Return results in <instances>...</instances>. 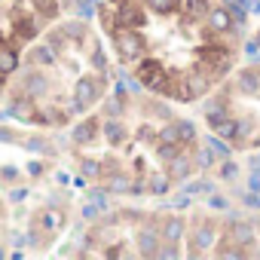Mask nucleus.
I'll use <instances>...</instances> for the list:
<instances>
[{
	"instance_id": "nucleus-23",
	"label": "nucleus",
	"mask_w": 260,
	"mask_h": 260,
	"mask_svg": "<svg viewBox=\"0 0 260 260\" xmlns=\"http://www.w3.org/2000/svg\"><path fill=\"white\" fill-rule=\"evenodd\" d=\"M98 172H101V166H98L95 159H86V162H83V175H86V178H95Z\"/></svg>"
},
{
	"instance_id": "nucleus-26",
	"label": "nucleus",
	"mask_w": 260,
	"mask_h": 260,
	"mask_svg": "<svg viewBox=\"0 0 260 260\" xmlns=\"http://www.w3.org/2000/svg\"><path fill=\"white\" fill-rule=\"evenodd\" d=\"M187 7L193 16H199V13H205V0H187Z\"/></svg>"
},
{
	"instance_id": "nucleus-18",
	"label": "nucleus",
	"mask_w": 260,
	"mask_h": 260,
	"mask_svg": "<svg viewBox=\"0 0 260 260\" xmlns=\"http://www.w3.org/2000/svg\"><path fill=\"white\" fill-rule=\"evenodd\" d=\"M214 156H217V153L205 144V147L196 150V166H199V169H211V166H214Z\"/></svg>"
},
{
	"instance_id": "nucleus-25",
	"label": "nucleus",
	"mask_w": 260,
	"mask_h": 260,
	"mask_svg": "<svg viewBox=\"0 0 260 260\" xmlns=\"http://www.w3.org/2000/svg\"><path fill=\"white\" fill-rule=\"evenodd\" d=\"M248 190H251V193H260V169L251 172V178H248Z\"/></svg>"
},
{
	"instance_id": "nucleus-30",
	"label": "nucleus",
	"mask_w": 260,
	"mask_h": 260,
	"mask_svg": "<svg viewBox=\"0 0 260 260\" xmlns=\"http://www.w3.org/2000/svg\"><path fill=\"white\" fill-rule=\"evenodd\" d=\"M83 214H86V217H98V208H95V205H86V211H83Z\"/></svg>"
},
{
	"instance_id": "nucleus-32",
	"label": "nucleus",
	"mask_w": 260,
	"mask_h": 260,
	"mask_svg": "<svg viewBox=\"0 0 260 260\" xmlns=\"http://www.w3.org/2000/svg\"><path fill=\"white\" fill-rule=\"evenodd\" d=\"M257 43H260V31H257Z\"/></svg>"
},
{
	"instance_id": "nucleus-6",
	"label": "nucleus",
	"mask_w": 260,
	"mask_h": 260,
	"mask_svg": "<svg viewBox=\"0 0 260 260\" xmlns=\"http://www.w3.org/2000/svg\"><path fill=\"white\" fill-rule=\"evenodd\" d=\"M184 86H187V95H190V101H193V98H199V95H205L211 83H208V77H205V74H199V71H193V74H187V77H184Z\"/></svg>"
},
{
	"instance_id": "nucleus-24",
	"label": "nucleus",
	"mask_w": 260,
	"mask_h": 260,
	"mask_svg": "<svg viewBox=\"0 0 260 260\" xmlns=\"http://www.w3.org/2000/svg\"><path fill=\"white\" fill-rule=\"evenodd\" d=\"M245 55H248V58H260V43H257V40H248V43H245Z\"/></svg>"
},
{
	"instance_id": "nucleus-3",
	"label": "nucleus",
	"mask_w": 260,
	"mask_h": 260,
	"mask_svg": "<svg viewBox=\"0 0 260 260\" xmlns=\"http://www.w3.org/2000/svg\"><path fill=\"white\" fill-rule=\"evenodd\" d=\"M190 242H193V245H196V248H193V251H190V254H193V257H196V254H202V251H205V248H211V245H214V242H217V230H214V226H211V223H199V226H196V230H193V236H190Z\"/></svg>"
},
{
	"instance_id": "nucleus-8",
	"label": "nucleus",
	"mask_w": 260,
	"mask_h": 260,
	"mask_svg": "<svg viewBox=\"0 0 260 260\" xmlns=\"http://www.w3.org/2000/svg\"><path fill=\"white\" fill-rule=\"evenodd\" d=\"M257 89H260V71H257V68H245V71L239 74V92L257 95Z\"/></svg>"
},
{
	"instance_id": "nucleus-7",
	"label": "nucleus",
	"mask_w": 260,
	"mask_h": 260,
	"mask_svg": "<svg viewBox=\"0 0 260 260\" xmlns=\"http://www.w3.org/2000/svg\"><path fill=\"white\" fill-rule=\"evenodd\" d=\"M208 28L211 31H230L233 28V13L217 7V10H208Z\"/></svg>"
},
{
	"instance_id": "nucleus-4",
	"label": "nucleus",
	"mask_w": 260,
	"mask_h": 260,
	"mask_svg": "<svg viewBox=\"0 0 260 260\" xmlns=\"http://www.w3.org/2000/svg\"><path fill=\"white\" fill-rule=\"evenodd\" d=\"M159 245H162V233H156V230H150V226H141V230H138V251H141L144 257H156Z\"/></svg>"
},
{
	"instance_id": "nucleus-20",
	"label": "nucleus",
	"mask_w": 260,
	"mask_h": 260,
	"mask_svg": "<svg viewBox=\"0 0 260 260\" xmlns=\"http://www.w3.org/2000/svg\"><path fill=\"white\" fill-rule=\"evenodd\" d=\"M205 144H208V147H211V150H214V153H217L220 159H226V156H230V147H226V138H223V141H220V138H208Z\"/></svg>"
},
{
	"instance_id": "nucleus-9",
	"label": "nucleus",
	"mask_w": 260,
	"mask_h": 260,
	"mask_svg": "<svg viewBox=\"0 0 260 260\" xmlns=\"http://www.w3.org/2000/svg\"><path fill=\"white\" fill-rule=\"evenodd\" d=\"M181 236H184V220H181V217H166V220H162V239H166L169 245H175Z\"/></svg>"
},
{
	"instance_id": "nucleus-28",
	"label": "nucleus",
	"mask_w": 260,
	"mask_h": 260,
	"mask_svg": "<svg viewBox=\"0 0 260 260\" xmlns=\"http://www.w3.org/2000/svg\"><path fill=\"white\" fill-rule=\"evenodd\" d=\"M156 257H166V260H172V257H178V248H159V251H156Z\"/></svg>"
},
{
	"instance_id": "nucleus-14",
	"label": "nucleus",
	"mask_w": 260,
	"mask_h": 260,
	"mask_svg": "<svg viewBox=\"0 0 260 260\" xmlns=\"http://www.w3.org/2000/svg\"><path fill=\"white\" fill-rule=\"evenodd\" d=\"M37 220L43 223V230H46V233H55V230L61 226V214H58L55 208H46V211H40V214H37Z\"/></svg>"
},
{
	"instance_id": "nucleus-21",
	"label": "nucleus",
	"mask_w": 260,
	"mask_h": 260,
	"mask_svg": "<svg viewBox=\"0 0 260 260\" xmlns=\"http://www.w3.org/2000/svg\"><path fill=\"white\" fill-rule=\"evenodd\" d=\"M236 175H239V166L230 162V159H223V162H220V178H223V181H233Z\"/></svg>"
},
{
	"instance_id": "nucleus-22",
	"label": "nucleus",
	"mask_w": 260,
	"mask_h": 260,
	"mask_svg": "<svg viewBox=\"0 0 260 260\" xmlns=\"http://www.w3.org/2000/svg\"><path fill=\"white\" fill-rule=\"evenodd\" d=\"M236 4H239V0H226V10L233 13L236 22H245V7H248V4H245V7H236Z\"/></svg>"
},
{
	"instance_id": "nucleus-27",
	"label": "nucleus",
	"mask_w": 260,
	"mask_h": 260,
	"mask_svg": "<svg viewBox=\"0 0 260 260\" xmlns=\"http://www.w3.org/2000/svg\"><path fill=\"white\" fill-rule=\"evenodd\" d=\"M190 193H211V184H208V181H199V184L190 187Z\"/></svg>"
},
{
	"instance_id": "nucleus-17",
	"label": "nucleus",
	"mask_w": 260,
	"mask_h": 260,
	"mask_svg": "<svg viewBox=\"0 0 260 260\" xmlns=\"http://www.w3.org/2000/svg\"><path fill=\"white\" fill-rule=\"evenodd\" d=\"M175 125H178V135H181V141H184V144H190V141L196 138V125H193L190 119H178Z\"/></svg>"
},
{
	"instance_id": "nucleus-2",
	"label": "nucleus",
	"mask_w": 260,
	"mask_h": 260,
	"mask_svg": "<svg viewBox=\"0 0 260 260\" xmlns=\"http://www.w3.org/2000/svg\"><path fill=\"white\" fill-rule=\"evenodd\" d=\"M138 83L147 86L150 92H172V89H169V74H166V68H162L156 58L138 64Z\"/></svg>"
},
{
	"instance_id": "nucleus-31",
	"label": "nucleus",
	"mask_w": 260,
	"mask_h": 260,
	"mask_svg": "<svg viewBox=\"0 0 260 260\" xmlns=\"http://www.w3.org/2000/svg\"><path fill=\"white\" fill-rule=\"evenodd\" d=\"M251 10H254V13H260V0H254V7H251Z\"/></svg>"
},
{
	"instance_id": "nucleus-1",
	"label": "nucleus",
	"mask_w": 260,
	"mask_h": 260,
	"mask_svg": "<svg viewBox=\"0 0 260 260\" xmlns=\"http://www.w3.org/2000/svg\"><path fill=\"white\" fill-rule=\"evenodd\" d=\"M113 43H116L122 61H135V58H141L144 49H147L144 37H141L135 28H122V31H116V34H113Z\"/></svg>"
},
{
	"instance_id": "nucleus-16",
	"label": "nucleus",
	"mask_w": 260,
	"mask_h": 260,
	"mask_svg": "<svg viewBox=\"0 0 260 260\" xmlns=\"http://www.w3.org/2000/svg\"><path fill=\"white\" fill-rule=\"evenodd\" d=\"M104 135H107V141H110V144H122L125 128H122L119 122H104Z\"/></svg>"
},
{
	"instance_id": "nucleus-33",
	"label": "nucleus",
	"mask_w": 260,
	"mask_h": 260,
	"mask_svg": "<svg viewBox=\"0 0 260 260\" xmlns=\"http://www.w3.org/2000/svg\"><path fill=\"white\" fill-rule=\"evenodd\" d=\"M58 4H68V0H58Z\"/></svg>"
},
{
	"instance_id": "nucleus-10",
	"label": "nucleus",
	"mask_w": 260,
	"mask_h": 260,
	"mask_svg": "<svg viewBox=\"0 0 260 260\" xmlns=\"http://www.w3.org/2000/svg\"><path fill=\"white\" fill-rule=\"evenodd\" d=\"M190 172H193V162H190L184 153H178V156L169 162V175H172V178H178V181H181V178H187Z\"/></svg>"
},
{
	"instance_id": "nucleus-11",
	"label": "nucleus",
	"mask_w": 260,
	"mask_h": 260,
	"mask_svg": "<svg viewBox=\"0 0 260 260\" xmlns=\"http://www.w3.org/2000/svg\"><path fill=\"white\" fill-rule=\"evenodd\" d=\"M144 7L153 10L156 16H172V13L181 7V0H144Z\"/></svg>"
},
{
	"instance_id": "nucleus-29",
	"label": "nucleus",
	"mask_w": 260,
	"mask_h": 260,
	"mask_svg": "<svg viewBox=\"0 0 260 260\" xmlns=\"http://www.w3.org/2000/svg\"><path fill=\"white\" fill-rule=\"evenodd\" d=\"M208 202H211V208H226V199H220V196H211Z\"/></svg>"
},
{
	"instance_id": "nucleus-12",
	"label": "nucleus",
	"mask_w": 260,
	"mask_h": 260,
	"mask_svg": "<svg viewBox=\"0 0 260 260\" xmlns=\"http://www.w3.org/2000/svg\"><path fill=\"white\" fill-rule=\"evenodd\" d=\"M169 187H172V175H166V172H153V175H150V193H153V196L169 193Z\"/></svg>"
},
{
	"instance_id": "nucleus-13",
	"label": "nucleus",
	"mask_w": 260,
	"mask_h": 260,
	"mask_svg": "<svg viewBox=\"0 0 260 260\" xmlns=\"http://www.w3.org/2000/svg\"><path fill=\"white\" fill-rule=\"evenodd\" d=\"M214 132L220 135V138H239V119H230V116H223L217 125H214Z\"/></svg>"
},
{
	"instance_id": "nucleus-5",
	"label": "nucleus",
	"mask_w": 260,
	"mask_h": 260,
	"mask_svg": "<svg viewBox=\"0 0 260 260\" xmlns=\"http://www.w3.org/2000/svg\"><path fill=\"white\" fill-rule=\"evenodd\" d=\"M226 239H230V245H251L254 242V226L245 223V220H233L226 226Z\"/></svg>"
},
{
	"instance_id": "nucleus-15",
	"label": "nucleus",
	"mask_w": 260,
	"mask_h": 260,
	"mask_svg": "<svg viewBox=\"0 0 260 260\" xmlns=\"http://www.w3.org/2000/svg\"><path fill=\"white\" fill-rule=\"evenodd\" d=\"M95 132H98L95 119H86V122H80V125L74 128V138H77L80 144H86V141H92V138H95Z\"/></svg>"
},
{
	"instance_id": "nucleus-19",
	"label": "nucleus",
	"mask_w": 260,
	"mask_h": 260,
	"mask_svg": "<svg viewBox=\"0 0 260 260\" xmlns=\"http://www.w3.org/2000/svg\"><path fill=\"white\" fill-rule=\"evenodd\" d=\"M107 187H110L113 193H125V190H132V184H128V178H125V175H113V178L107 181Z\"/></svg>"
}]
</instances>
